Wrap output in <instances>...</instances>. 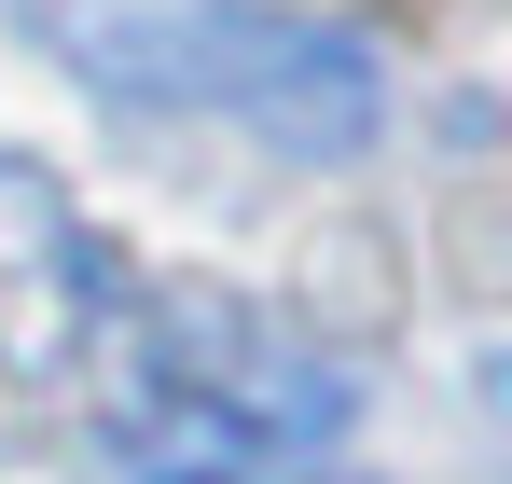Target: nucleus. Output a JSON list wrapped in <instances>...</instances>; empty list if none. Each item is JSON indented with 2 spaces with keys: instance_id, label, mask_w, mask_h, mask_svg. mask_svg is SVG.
Here are the masks:
<instances>
[{
  "instance_id": "obj_1",
  "label": "nucleus",
  "mask_w": 512,
  "mask_h": 484,
  "mask_svg": "<svg viewBox=\"0 0 512 484\" xmlns=\"http://www.w3.org/2000/svg\"><path fill=\"white\" fill-rule=\"evenodd\" d=\"M346 415H360V374L319 332L263 319V305H222V291H180V305L125 319L97 471L111 484H277Z\"/></svg>"
},
{
  "instance_id": "obj_3",
  "label": "nucleus",
  "mask_w": 512,
  "mask_h": 484,
  "mask_svg": "<svg viewBox=\"0 0 512 484\" xmlns=\"http://www.w3.org/2000/svg\"><path fill=\"white\" fill-rule=\"evenodd\" d=\"M125 332V263L70 208V180L28 153H0V374L14 388H56L84 374L97 346Z\"/></svg>"
},
{
  "instance_id": "obj_2",
  "label": "nucleus",
  "mask_w": 512,
  "mask_h": 484,
  "mask_svg": "<svg viewBox=\"0 0 512 484\" xmlns=\"http://www.w3.org/2000/svg\"><path fill=\"white\" fill-rule=\"evenodd\" d=\"M84 70L139 111H208L305 166L374 153V125H388V56L333 14H277V0H139L84 28Z\"/></svg>"
}]
</instances>
